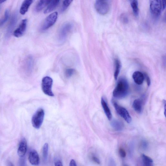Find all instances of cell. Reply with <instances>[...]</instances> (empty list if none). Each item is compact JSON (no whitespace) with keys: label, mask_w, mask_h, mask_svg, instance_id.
<instances>
[{"label":"cell","mask_w":166,"mask_h":166,"mask_svg":"<svg viewBox=\"0 0 166 166\" xmlns=\"http://www.w3.org/2000/svg\"><path fill=\"white\" fill-rule=\"evenodd\" d=\"M130 4L134 15L136 17H138L139 15L138 0H131Z\"/></svg>","instance_id":"22"},{"label":"cell","mask_w":166,"mask_h":166,"mask_svg":"<svg viewBox=\"0 0 166 166\" xmlns=\"http://www.w3.org/2000/svg\"><path fill=\"white\" fill-rule=\"evenodd\" d=\"M53 83L52 79L49 76H46L42 79V88L44 93L50 96H54L52 91V86Z\"/></svg>","instance_id":"3"},{"label":"cell","mask_w":166,"mask_h":166,"mask_svg":"<svg viewBox=\"0 0 166 166\" xmlns=\"http://www.w3.org/2000/svg\"><path fill=\"white\" fill-rule=\"evenodd\" d=\"M6 1V0H0V4L3 3Z\"/></svg>","instance_id":"40"},{"label":"cell","mask_w":166,"mask_h":166,"mask_svg":"<svg viewBox=\"0 0 166 166\" xmlns=\"http://www.w3.org/2000/svg\"><path fill=\"white\" fill-rule=\"evenodd\" d=\"M16 16V15H14L13 16L8 28L6 34V37L7 38H9L11 35L13 30L14 29L15 26L16 25L17 18Z\"/></svg>","instance_id":"17"},{"label":"cell","mask_w":166,"mask_h":166,"mask_svg":"<svg viewBox=\"0 0 166 166\" xmlns=\"http://www.w3.org/2000/svg\"><path fill=\"white\" fill-rule=\"evenodd\" d=\"M7 165H8L10 166H12L14 165L12 164V163L10 161H8L7 162Z\"/></svg>","instance_id":"39"},{"label":"cell","mask_w":166,"mask_h":166,"mask_svg":"<svg viewBox=\"0 0 166 166\" xmlns=\"http://www.w3.org/2000/svg\"><path fill=\"white\" fill-rule=\"evenodd\" d=\"M109 164L110 166H115L116 165L114 159L111 158L109 159Z\"/></svg>","instance_id":"34"},{"label":"cell","mask_w":166,"mask_h":166,"mask_svg":"<svg viewBox=\"0 0 166 166\" xmlns=\"http://www.w3.org/2000/svg\"><path fill=\"white\" fill-rule=\"evenodd\" d=\"M133 77L134 82L138 85H141L143 83L144 80V76L143 73L139 71L134 72L133 73Z\"/></svg>","instance_id":"15"},{"label":"cell","mask_w":166,"mask_h":166,"mask_svg":"<svg viewBox=\"0 0 166 166\" xmlns=\"http://www.w3.org/2000/svg\"><path fill=\"white\" fill-rule=\"evenodd\" d=\"M77 165L76 164V163L75 160L72 159L71 160L70 164V166H76Z\"/></svg>","instance_id":"35"},{"label":"cell","mask_w":166,"mask_h":166,"mask_svg":"<svg viewBox=\"0 0 166 166\" xmlns=\"http://www.w3.org/2000/svg\"><path fill=\"white\" fill-rule=\"evenodd\" d=\"M25 159L24 156L23 157H20V158L19 161V165L21 166H25Z\"/></svg>","instance_id":"31"},{"label":"cell","mask_w":166,"mask_h":166,"mask_svg":"<svg viewBox=\"0 0 166 166\" xmlns=\"http://www.w3.org/2000/svg\"><path fill=\"white\" fill-rule=\"evenodd\" d=\"M27 19L23 20L18 27L14 31V35L17 38L22 36L25 32L27 27Z\"/></svg>","instance_id":"9"},{"label":"cell","mask_w":166,"mask_h":166,"mask_svg":"<svg viewBox=\"0 0 166 166\" xmlns=\"http://www.w3.org/2000/svg\"><path fill=\"white\" fill-rule=\"evenodd\" d=\"M27 149V141L25 138L20 141L18 150V154L20 157L25 156Z\"/></svg>","instance_id":"12"},{"label":"cell","mask_w":166,"mask_h":166,"mask_svg":"<svg viewBox=\"0 0 166 166\" xmlns=\"http://www.w3.org/2000/svg\"><path fill=\"white\" fill-rule=\"evenodd\" d=\"M60 1V0H51L46 9L44 10V14H47L55 9L58 5Z\"/></svg>","instance_id":"20"},{"label":"cell","mask_w":166,"mask_h":166,"mask_svg":"<svg viewBox=\"0 0 166 166\" xmlns=\"http://www.w3.org/2000/svg\"><path fill=\"white\" fill-rule=\"evenodd\" d=\"M44 116V110L40 108L33 115L31 119V123L33 127L36 129L41 127L43 123Z\"/></svg>","instance_id":"2"},{"label":"cell","mask_w":166,"mask_h":166,"mask_svg":"<svg viewBox=\"0 0 166 166\" xmlns=\"http://www.w3.org/2000/svg\"><path fill=\"white\" fill-rule=\"evenodd\" d=\"M162 7L161 0H150V12L154 17H159L161 12Z\"/></svg>","instance_id":"5"},{"label":"cell","mask_w":166,"mask_h":166,"mask_svg":"<svg viewBox=\"0 0 166 166\" xmlns=\"http://www.w3.org/2000/svg\"><path fill=\"white\" fill-rule=\"evenodd\" d=\"M51 0H39L36 7V12H39L50 3Z\"/></svg>","instance_id":"19"},{"label":"cell","mask_w":166,"mask_h":166,"mask_svg":"<svg viewBox=\"0 0 166 166\" xmlns=\"http://www.w3.org/2000/svg\"><path fill=\"white\" fill-rule=\"evenodd\" d=\"M142 161L144 166H152L153 165V161L149 157L144 154L141 155Z\"/></svg>","instance_id":"21"},{"label":"cell","mask_w":166,"mask_h":166,"mask_svg":"<svg viewBox=\"0 0 166 166\" xmlns=\"http://www.w3.org/2000/svg\"><path fill=\"white\" fill-rule=\"evenodd\" d=\"M73 0H63L61 8V12H64L69 6Z\"/></svg>","instance_id":"25"},{"label":"cell","mask_w":166,"mask_h":166,"mask_svg":"<svg viewBox=\"0 0 166 166\" xmlns=\"http://www.w3.org/2000/svg\"><path fill=\"white\" fill-rule=\"evenodd\" d=\"M75 72V70L73 68H68L66 70L65 74L66 77L69 78L74 74Z\"/></svg>","instance_id":"27"},{"label":"cell","mask_w":166,"mask_h":166,"mask_svg":"<svg viewBox=\"0 0 166 166\" xmlns=\"http://www.w3.org/2000/svg\"><path fill=\"white\" fill-rule=\"evenodd\" d=\"M10 12L9 10H5L4 13V17L1 21H0V26H2L4 24L6 23L9 17Z\"/></svg>","instance_id":"26"},{"label":"cell","mask_w":166,"mask_h":166,"mask_svg":"<svg viewBox=\"0 0 166 166\" xmlns=\"http://www.w3.org/2000/svg\"><path fill=\"white\" fill-rule=\"evenodd\" d=\"M145 77H146L148 85V86H149L150 84H151V81H150V78L149 76L147 74L145 75Z\"/></svg>","instance_id":"36"},{"label":"cell","mask_w":166,"mask_h":166,"mask_svg":"<svg viewBox=\"0 0 166 166\" xmlns=\"http://www.w3.org/2000/svg\"><path fill=\"white\" fill-rule=\"evenodd\" d=\"M162 1L163 10H164L166 7V0H162Z\"/></svg>","instance_id":"37"},{"label":"cell","mask_w":166,"mask_h":166,"mask_svg":"<svg viewBox=\"0 0 166 166\" xmlns=\"http://www.w3.org/2000/svg\"><path fill=\"white\" fill-rule=\"evenodd\" d=\"M120 20L121 22L124 24H127L128 22V19L127 15L126 14H123L121 15Z\"/></svg>","instance_id":"28"},{"label":"cell","mask_w":166,"mask_h":166,"mask_svg":"<svg viewBox=\"0 0 166 166\" xmlns=\"http://www.w3.org/2000/svg\"><path fill=\"white\" fill-rule=\"evenodd\" d=\"M95 7L100 14H106L109 10V0H96Z\"/></svg>","instance_id":"4"},{"label":"cell","mask_w":166,"mask_h":166,"mask_svg":"<svg viewBox=\"0 0 166 166\" xmlns=\"http://www.w3.org/2000/svg\"><path fill=\"white\" fill-rule=\"evenodd\" d=\"M163 102H164V109H165V113L164 114L165 115V109H166V102L165 100H164V101H163Z\"/></svg>","instance_id":"38"},{"label":"cell","mask_w":166,"mask_h":166,"mask_svg":"<svg viewBox=\"0 0 166 166\" xmlns=\"http://www.w3.org/2000/svg\"><path fill=\"white\" fill-rule=\"evenodd\" d=\"M148 143L146 140H143L141 142V148L144 150H147L148 148Z\"/></svg>","instance_id":"29"},{"label":"cell","mask_w":166,"mask_h":166,"mask_svg":"<svg viewBox=\"0 0 166 166\" xmlns=\"http://www.w3.org/2000/svg\"><path fill=\"white\" fill-rule=\"evenodd\" d=\"M48 144L46 143L44 145L43 150H42V156H43V158L44 161L47 160V157H48Z\"/></svg>","instance_id":"24"},{"label":"cell","mask_w":166,"mask_h":166,"mask_svg":"<svg viewBox=\"0 0 166 166\" xmlns=\"http://www.w3.org/2000/svg\"><path fill=\"white\" fill-rule=\"evenodd\" d=\"M119 153L120 156L122 158H124L126 156V152L124 149L122 148L119 149Z\"/></svg>","instance_id":"30"},{"label":"cell","mask_w":166,"mask_h":166,"mask_svg":"<svg viewBox=\"0 0 166 166\" xmlns=\"http://www.w3.org/2000/svg\"><path fill=\"white\" fill-rule=\"evenodd\" d=\"M113 104L118 115L122 117L126 122L130 123L132 118L127 110L125 108L120 106L115 101H113Z\"/></svg>","instance_id":"7"},{"label":"cell","mask_w":166,"mask_h":166,"mask_svg":"<svg viewBox=\"0 0 166 166\" xmlns=\"http://www.w3.org/2000/svg\"><path fill=\"white\" fill-rule=\"evenodd\" d=\"M58 17V13L55 12L50 14L46 18L43 25L41 26L40 30L44 31L52 27L56 22Z\"/></svg>","instance_id":"6"},{"label":"cell","mask_w":166,"mask_h":166,"mask_svg":"<svg viewBox=\"0 0 166 166\" xmlns=\"http://www.w3.org/2000/svg\"><path fill=\"white\" fill-rule=\"evenodd\" d=\"M133 107L136 112L141 114L143 111V102L141 99L135 100L133 102Z\"/></svg>","instance_id":"18"},{"label":"cell","mask_w":166,"mask_h":166,"mask_svg":"<svg viewBox=\"0 0 166 166\" xmlns=\"http://www.w3.org/2000/svg\"><path fill=\"white\" fill-rule=\"evenodd\" d=\"M111 126L114 130L117 131H122L124 128L123 123L118 120H113L111 123Z\"/></svg>","instance_id":"14"},{"label":"cell","mask_w":166,"mask_h":166,"mask_svg":"<svg viewBox=\"0 0 166 166\" xmlns=\"http://www.w3.org/2000/svg\"><path fill=\"white\" fill-rule=\"evenodd\" d=\"M28 159L31 165H38L39 163V157L37 152L35 150H31L29 154Z\"/></svg>","instance_id":"11"},{"label":"cell","mask_w":166,"mask_h":166,"mask_svg":"<svg viewBox=\"0 0 166 166\" xmlns=\"http://www.w3.org/2000/svg\"><path fill=\"white\" fill-rule=\"evenodd\" d=\"M129 89L127 81L124 78H121L118 80L117 85L113 91V96L117 99L124 98L128 93Z\"/></svg>","instance_id":"1"},{"label":"cell","mask_w":166,"mask_h":166,"mask_svg":"<svg viewBox=\"0 0 166 166\" xmlns=\"http://www.w3.org/2000/svg\"><path fill=\"white\" fill-rule=\"evenodd\" d=\"M101 102L102 107L103 108L105 115H106L108 119L110 120L112 118L111 111L109 108L108 106L107 102L103 97H102Z\"/></svg>","instance_id":"16"},{"label":"cell","mask_w":166,"mask_h":166,"mask_svg":"<svg viewBox=\"0 0 166 166\" xmlns=\"http://www.w3.org/2000/svg\"><path fill=\"white\" fill-rule=\"evenodd\" d=\"M33 66V59L32 57L29 56L25 59L24 63L23 68L27 74H30L32 72Z\"/></svg>","instance_id":"10"},{"label":"cell","mask_w":166,"mask_h":166,"mask_svg":"<svg viewBox=\"0 0 166 166\" xmlns=\"http://www.w3.org/2000/svg\"><path fill=\"white\" fill-rule=\"evenodd\" d=\"M72 27V25L70 23H66L62 26L59 35V40L60 41L63 42L66 40Z\"/></svg>","instance_id":"8"},{"label":"cell","mask_w":166,"mask_h":166,"mask_svg":"<svg viewBox=\"0 0 166 166\" xmlns=\"http://www.w3.org/2000/svg\"><path fill=\"white\" fill-rule=\"evenodd\" d=\"M55 166H63L61 160L58 159H57L55 161Z\"/></svg>","instance_id":"32"},{"label":"cell","mask_w":166,"mask_h":166,"mask_svg":"<svg viewBox=\"0 0 166 166\" xmlns=\"http://www.w3.org/2000/svg\"><path fill=\"white\" fill-rule=\"evenodd\" d=\"M92 159L93 161L97 163V164H100V160L98 157H97L96 156H92Z\"/></svg>","instance_id":"33"},{"label":"cell","mask_w":166,"mask_h":166,"mask_svg":"<svg viewBox=\"0 0 166 166\" xmlns=\"http://www.w3.org/2000/svg\"><path fill=\"white\" fill-rule=\"evenodd\" d=\"M115 69L114 73L115 79L117 80L120 72L121 68V63L119 59H116L115 60Z\"/></svg>","instance_id":"23"},{"label":"cell","mask_w":166,"mask_h":166,"mask_svg":"<svg viewBox=\"0 0 166 166\" xmlns=\"http://www.w3.org/2000/svg\"><path fill=\"white\" fill-rule=\"evenodd\" d=\"M34 1L35 0H24L20 8V14L22 15L25 14Z\"/></svg>","instance_id":"13"}]
</instances>
